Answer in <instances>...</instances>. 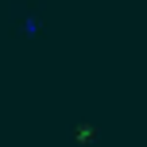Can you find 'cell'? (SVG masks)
I'll return each mask as SVG.
<instances>
[{
  "mask_svg": "<svg viewBox=\"0 0 147 147\" xmlns=\"http://www.w3.org/2000/svg\"><path fill=\"white\" fill-rule=\"evenodd\" d=\"M70 140H74V147H97L101 143V128L89 124V120H78V124H70Z\"/></svg>",
  "mask_w": 147,
  "mask_h": 147,
  "instance_id": "6da1fadb",
  "label": "cell"
}]
</instances>
